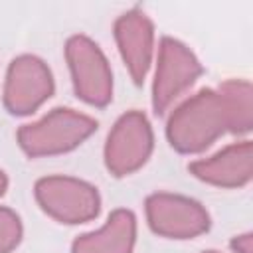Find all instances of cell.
<instances>
[{
    "mask_svg": "<svg viewBox=\"0 0 253 253\" xmlns=\"http://www.w3.org/2000/svg\"><path fill=\"white\" fill-rule=\"evenodd\" d=\"M227 128L217 91L202 89L186 99L168 119L166 134L178 152H200Z\"/></svg>",
    "mask_w": 253,
    "mask_h": 253,
    "instance_id": "obj_1",
    "label": "cell"
},
{
    "mask_svg": "<svg viewBox=\"0 0 253 253\" xmlns=\"http://www.w3.org/2000/svg\"><path fill=\"white\" fill-rule=\"evenodd\" d=\"M97 128V121L73 109H53L43 119L24 125L18 142L28 156H51L73 150Z\"/></svg>",
    "mask_w": 253,
    "mask_h": 253,
    "instance_id": "obj_2",
    "label": "cell"
},
{
    "mask_svg": "<svg viewBox=\"0 0 253 253\" xmlns=\"http://www.w3.org/2000/svg\"><path fill=\"white\" fill-rule=\"evenodd\" d=\"M40 208L61 223L89 221L99 213L101 198L95 186L71 176H47L36 182Z\"/></svg>",
    "mask_w": 253,
    "mask_h": 253,
    "instance_id": "obj_3",
    "label": "cell"
},
{
    "mask_svg": "<svg viewBox=\"0 0 253 253\" xmlns=\"http://www.w3.org/2000/svg\"><path fill=\"white\" fill-rule=\"evenodd\" d=\"M65 57L77 97L105 107L113 99V73L99 45L87 36H73L65 43Z\"/></svg>",
    "mask_w": 253,
    "mask_h": 253,
    "instance_id": "obj_4",
    "label": "cell"
},
{
    "mask_svg": "<svg viewBox=\"0 0 253 253\" xmlns=\"http://www.w3.org/2000/svg\"><path fill=\"white\" fill-rule=\"evenodd\" d=\"M154 144L152 126L144 113L128 111L111 128L105 144V164L111 174L126 176L138 170Z\"/></svg>",
    "mask_w": 253,
    "mask_h": 253,
    "instance_id": "obj_5",
    "label": "cell"
},
{
    "mask_svg": "<svg viewBox=\"0 0 253 253\" xmlns=\"http://www.w3.org/2000/svg\"><path fill=\"white\" fill-rule=\"evenodd\" d=\"M202 65L188 45L174 38H162L152 83V107L164 113L200 77Z\"/></svg>",
    "mask_w": 253,
    "mask_h": 253,
    "instance_id": "obj_6",
    "label": "cell"
},
{
    "mask_svg": "<svg viewBox=\"0 0 253 253\" xmlns=\"http://www.w3.org/2000/svg\"><path fill=\"white\" fill-rule=\"evenodd\" d=\"M146 219L154 233L172 239H192L210 227V215L202 204L166 192L146 198Z\"/></svg>",
    "mask_w": 253,
    "mask_h": 253,
    "instance_id": "obj_7",
    "label": "cell"
},
{
    "mask_svg": "<svg viewBox=\"0 0 253 253\" xmlns=\"http://www.w3.org/2000/svg\"><path fill=\"white\" fill-rule=\"evenodd\" d=\"M53 93L49 67L36 55L16 57L6 73L4 105L12 115H30Z\"/></svg>",
    "mask_w": 253,
    "mask_h": 253,
    "instance_id": "obj_8",
    "label": "cell"
},
{
    "mask_svg": "<svg viewBox=\"0 0 253 253\" xmlns=\"http://www.w3.org/2000/svg\"><path fill=\"white\" fill-rule=\"evenodd\" d=\"M115 40L130 77L140 85L148 73L152 59V22L142 10H128L115 22Z\"/></svg>",
    "mask_w": 253,
    "mask_h": 253,
    "instance_id": "obj_9",
    "label": "cell"
},
{
    "mask_svg": "<svg viewBox=\"0 0 253 253\" xmlns=\"http://www.w3.org/2000/svg\"><path fill=\"white\" fill-rule=\"evenodd\" d=\"M190 172L208 184L221 188H239L251 180L253 172V144L249 140L235 142L219 150L217 154L196 160L190 164Z\"/></svg>",
    "mask_w": 253,
    "mask_h": 253,
    "instance_id": "obj_10",
    "label": "cell"
},
{
    "mask_svg": "<svg viewBox=\"0 0 253 253\" xmlns=\"http://www.w3.org/2000/svg\"><path fill=\"white\" fill-rule=\"evenodd\" d=\"M136 239V219L128 210H115L103 227L79 235L71 253H132Z\"/></svg>",
    "mask_w": 253,
    "mask_h": 253,
    "instance_id": "obj_11",
    "label": "cell"
},
{
    "mask_svg": "<svg viewBox=\"0 0 253 253\" xmlns=\"http://www.w3.org/2000/svg\"><path fill=\"white\" fill-rule=\"evenodd\" d=\"M217 95L223 105L227 130L235 134H243L251 130L253 125V95L251 83L243 79H229L221 83Z\"/></svg>",
    "mask_w": 253,
    "mask_h": 253,
    "instance_id": "obj_12",
    "label": "cell"
},
{
    "mask_svg": "<svg viewBox=\"0 0 253 253\" xmlns=\"http://www.w3.org/2000/svg\"><path fill=\"white\" fill-rule=\"evenodd\" d=\"M22 239V221L16 211L0 208V253H10Z\"/></svg>",
    "mask_w": 253,
    "mask_h": 253,
    "instance_id": "obj_13",
    "label": "cell"
},
{
    "mask_svg": "<svg viewBox=\"0 0 253 253\" xmlns=\"http://www.w3.org/2000/svg\"><path fill=\"white\" fill-rule=\"evenodd\" d=\"M231 249L235 253H251L253 249V239H251V233H243L239 237H235L231 241Z\"/></svg>",
    "mask_w": 253,
    "mask_h": 253,
    "instance_id": "obj_14",
    "label": "cell"
},
{
    "mask_svg": "<svg viewBox=\"0 0 253 253\" xmlns=\"http://www.w3.org/2000/svg\"><path fill=\"white\" fill-rule=\"evenodd\" d=\"M6 188H8V178H6V174L0 170V196L6 192Z\"/></svg>",
    "mask_w": 253,
    "mask_h": 253,
    "instance_id": "obj_15",
    "label": "cell"
},
{
    "mask_svg": "<svg viewBox=\"0 0 253 253\" xmlns=\"http://www.w3.org/2000/svg\"><path fill=\"white\" fill-rule=\"evenodd\" d=\"M204 253H217V251H204Z\"/></svg>",
    "mask_w": 253,
    "mask_h": 253,
    "instance_id": "obj_16",
    "label": "cell"
}]
</instances>
